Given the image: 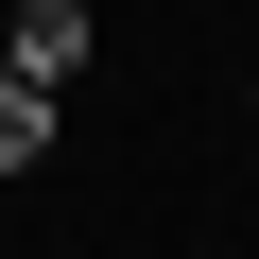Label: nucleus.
<instances>
[{
    "label": "nucleus",
    "instance_id": "f257e3e1",
    "mask_svg": "<svg viewBox=\"0 0 259 259\" xmlns=\"http://www.w3.org/2000/svg\"><path fill=\"white\" fill-rule=\"evenodd\" d=\"M104 35H87V0H0V69H35V87H69Z\"/></svg>",
    "mask_w": 259,
    "mask_h": 259
},
{
    "label": "nucleus",
    "instance_id": "f03ea898",
    "mask_svg": "<svg viewBox=\"0 0 259 259\" xmlns=\"http://www.w3.org/2000/svg\"><path fill=\"white\" fill-rule=\"evenodd\" d=\"M52 139H69V87L0 69V173H52Z\"/></svg>",
    "mask_w": 259,
    "mask_h": 259
}]
</instances>
